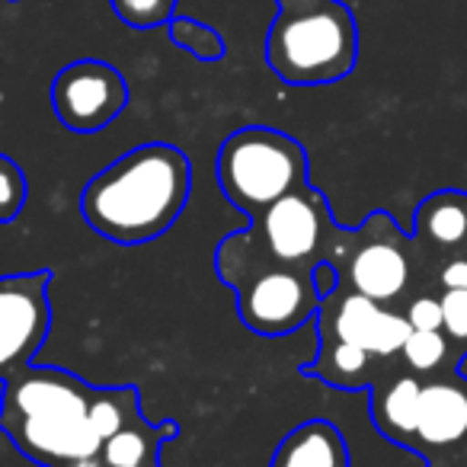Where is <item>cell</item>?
<instances>
[{"mask_svg":"<svg viewBox=\"0 0 467 467\" xmlns=\"http://www.w3.org/2000/svg\"><path fill=\"white\" fill-rule=\"evenodd\" d=\"M192 192L186 150L167 141L138 144L90 176L80 192L87 227L119 247L150 244L180 221Z\"/></svg>","mask_w":467,"mask_h":467,"instance_id":"obj_1","label":"cell"},{"mask_svg":"<svg viewBox=\"0 0 467 467\" xmlns=\"http://www.w3.org/2000/svg\"><path fill=\"white\" fill-rule=\"evenodd\" d=\"M93 388L65 368H23L4 381L0 429L14 448L46 467L97 458L103 439L90 426Z\"/></svg>","mask_w":467,"mask_h":467,"instance_id":"obj_2","label":"cell"},{"mask_svg":"<svg viewBox=\"0 0 467 467\" xmlns=\"http://www.w3.org/2000/svg\"><path fill=\"white\" fill-rule=\"evenodd\" d=\"M358 61L356 16L339 0L279 14L266 33V65L295 87L337 84Z\"/></svg>","mask_w":467,"mask_h":467,"instance_id":"obj_3","label":"cell"},{"mask_svg":"<svg viewBox=\"0 0 467 467\" xmlns=\"http://www.w3.org/2000/svg\"><path fill=\"white\" fill-rule=\"evenodd\" d=\"M214 173L221 195L256 218L282 195L307 186V150L279 129L247 125L221 141Z\"/></svg>","mask_w":467,"mask_h":467,"instance_id":"obj_4","label":"cell"},{"mask_svg":"<svg viewBox=\"0 0 467 467\" xmlns=\"http://www.w3.org/2000/svg\"><path fill=\"white\" fill-rule=\"evenodd\" d=\"M231 288H237V314L244 327L260 337H288L317 317L324 305L314 292L311 266L269 263L247 269L241 279L231 282Z\"/></svg>","mask_w":467,"mask_h":467,"instance_id":"obj_5","label":"cell"},{"mask_svg":"<svg viewBox=\"0 0 467 467\" xmlns=\"http://www.w3.org/2000/svg\"><path fill=\"white\" fill-rule=\"evenodd\" d=\"M48 269L0 275V381L29 368L52 330Z\"/></svg>","mask_w":467,"mask_h":467,"instance_id":"obj_6","label":"cell"},{"mask_svg":"<svg viewBox=\"0 0 467 467\" xmlns=\"http://www.w3.org/2000/svg\"><path fill=\"white\" fill-rule=\"evenodd\" d=\"M330 231V212L317 189L305 186L282 195L279 202L250 218L247 234L250 241L263 247V254L273 263L285 266H311Z\"/></svg>","mask_w":467,"mask_h":467,"instance_id":"obj_7","label":"cell"},{"mask_svg":"<svg viewBox=\"0 0 467 467\" xmlns=\"http://www.w3.org/2000/svg\"><path fill=\"white\" fill-rule=\"evenodd\" d=\"M129 106L125 78L99 58H80L52 80V109L67 131L93 135L112 125Z\"/></svg>","mask_w":467,"mask_h":467,"instance_id":"obj_8","label":"cell"},{"mask_svg":"<svg viewBox=\"0 0 467 467\" xmlns=\"http://www.w3.org/2000/svg\"><path fill=\"white\" fill-rule=\"evenodd\" d=\"M410 320L407 314L384 311L381 301L368 298V295L349 292L343 298H327L317 311V333L337 337L343 343L362 346L365 352L378 358L397 356L410 337Z\"/></svg>","mask_w":467,"mask_h":467,"instance_id":"obj_9","label":"cell"},{"mask_svg":"<svg viewBox=\"0 0 467 467\" xmlns=\"http://www.w3.org/2000/svg\"><path fill=\"white\" fill-rule=\"evenodd\" d=\"M365 241L349 256V282L352 292L368 295V298L388 301L400 298L410 285V260L400 244V234L388 224L384 234H371V221L362 227Z\"/></svg>","mask_w":467,"mask_h":467,"instance_id":"obj_10","label":"cell"},{"mask_svg":"<svg viewBox=\"0 0 467 467\" xmlns=\"http://www.w3.org/2000/svg\"><path fill=\"white\" fill-rule=\"evenodd\" d=\"M467 435V388L454 381L422 384L416 439L422 445L448 448Z\"/></svg>","mask_w":467,"mask_h":467,"instance_id":"obj_11","label":"cell"},{"mask_svg":"<svg viewBox=\"0 0 467 467\" xmlns=\"http://www.w3.org/2000/svg\"><path fill=\"white\" fill-rule=\"evenodd\" d=\"M349 445L343 432L327 420H307L295 426L275 445L269 467H349Z\"/></svg>","mask_w":467,"mask_h":467,"instance_id":"obj_12","label":"cell"},{"mask_svg":"<svg viewBox=\"0 0 467 467\" xmlns=\"http://www.w3.org/2000/svg\"><path fill=\"white\" fill-rule=\"evenodd\" d=\"M420 394L422 384L416 375L390 378L384 388H375V394H371V420H375L378 432L384 439L397 441V445H410V439H416Z\"/></svg>","mask_w":467,"mask_h":467,"instance_id":"obj_13","label":"cell"},{"mask_svg":"<svg viewBox=\"0 0 467 467\" xmlns=\"http://www.w3.org/2000/svg\"><path fill=\"white\" fill-rule=\"evenodd\" d=\"M180 426L176 422H144L135 420L116 432L112 439L103 441L99 458L106 467H154L161 464V448L167 445V439H176Z\"/></svg>","mask_w":467,"mask_h":467,"instance_id":"obj_14","label":"cell"},{"mask_svg":"<svg viewBox=\"0 0 467 467\" xmlns=\"http://www.w3.org/2000/svg\"><path fill=\"white\" fill-rule=\"evenodd\" d=\"M416 234L441 250H458L467 244V195L445 189L416 208Z\"/></svg>","mask_w":467,"mask_h":467,"instance_id":"obj_15","label":"cell"},{"mask_svg":"<svg viewBox=\"0 0 467 467\" xmlns=\"http://www.w3.org/2000/svg\"><path fill=\"white\" fill-rule=\"evenodd\" d=\"M368 362H371V352H365L362 346L343 343V339L320 333L317 358L301 371L311 375V378H320V381H327V384H333V388L352 390V388H362L365 384Z\"/></svg>","mask_w":467,"mask_h":467,"instance_id":"obj_16","label":"cell"},{"mask_svg":"<svg viewBox=\"0 0 467 467\" xmlns=\"http://www.w3.org/2000/svg\"><path fill=\"white\" fill-rule=\"evenodd\" d=\"M141 420L138 407V388H93L90 400V426L99 439H112L129 422Z\"/></svg>","mask_w":467,"mask_h":467,"instance_id":"obj_17","label":"cell"},{"mask_svg":"<svg viewBox=\"0 0 467 467\" xmlns=\"http://www.w3.org/2000/svg\"><path fill=\"white\" fill-rule=\"evenodd\" d=\"M167 33H170V42L180 48H186L192 58L199 61H221L224 58V39L214 26L208 23H199L192 16H173L167 23Z\"/></svg>","mask_w":467,"mask_h":467,"instance_id":"obj_18","label":"cell"},{"mask_svg":"<svg viewBox=\"0 0 467 467\" xmlns=\"http://www.w3.org/2000/svg\"><path fill=\"white\" fill-rule=\"evenodd\" d=\"M448 343H451V339L441 330H410L400 356H403V362H407V368H413L416 375H429V371H435L445 362Z\"/></svg>","mask_w":467,"mask_h":467,"instance_id":"obj_19","label":"cell"},{"mask_svg":"<svg viewBox=\"0 0 467 467\" xmlns=\"http://www.w3.org/2000/svg\"><path fill=\"white\" fill-rule=\"evenodd\" d=\"M29 199V180L14 157L0 154V224H10L23 214Z\"/></svg>","mask_w":467,"mask_h":467,"instance_id":"obj_20","label":"cell"},{"mask_svg":"<svg viewBox=\"0 0 467 467\" xmlns=\"http://www.w3.org/2000/svg\"><path fill=\"white\" fill-rule=\"evenodd\" d=\"M116 16L131 29L167 26L176 16V0H109Z\"/></svg>","mask_w":467,"mask_h":467,"instance_id":"obj_21","label":"cell"},{"mask_svg":"<svg viewBox=\"0 0 467 467\" xmlns=\"http://www.w3.org/2000/svg\"><path fill=\"white\" fill-rule=\"evenodd\" d=\"M441 330L451 343L467 346V288H448L441 295Z\"/></svg>","mask_w":467,"mask_h":467,"instance_id":"obj_22","label":"cell"},{"mask_svg":"<svg viewBox=\"0 0 467 467\" xmlns=\"http://www.w3.org/2000/svg\"><path fill=\"white\" fill-rule=\"evenodd\" d=\"M407 320L413 330H441V298H432V295L413 298L407 307Z\"/></svg>","mask_w":467,"mask_h":467,"instance_id":"obj_23","label":"cell"},{"mask_svg":"<svg viewBox=\"0 0 467 467\" xmlns=\"http://www.w3.org/2000/svg\"><path fill=\"white\" fill-rule=\"evenodd\" d=\"M311 282H314V292L320 295V301L333 298L339 292V269L333 260H317L311 263Z\"/></svg>","mask_w":467,"mask_h":467,"instance_id":"obj_24","label":"cell"},{"mask_svg":"<svg viewBox=\"0 0 467 467\" xmlns=\"http://www.w3.org/2000/svg\"><path fill=\"white\" fill-rule=\"evenodd\" d=\"M439 282H441V288H445V292H448V288H467V256L445 263Z\"/></svg>","mask_w":467,"mask_h":467,"instance_id":"obj_25","label":"cell"},{"mask_svg":"<svg viewBox=\"0 0 467 467\" xmlns=\"http://www.w3.org/2000/svg\"><path fill=\"white\" fill-rule=\"evenodd\" d=\"M324 0H275V7L279 14H295V10H307V7H317Z\"/></svg>","mask_w":467,"mask_h":467,"instance_id":"obj_26","label":"cell"},{"mask_svg":"<svg viewBox=\"0 0 467 467\" xmlns=\"http://www.w3.org/2000/svg\"><path fill=\"white\" fill-rule=\"evenodd\" d=\"M458 375H461V378H464V381H467V356H464V358H461V362H458Z\"/></svg>","mask_w":467,"mask_h":467,"instance_id":"obj_27","label":"cell"}]
</instances>
